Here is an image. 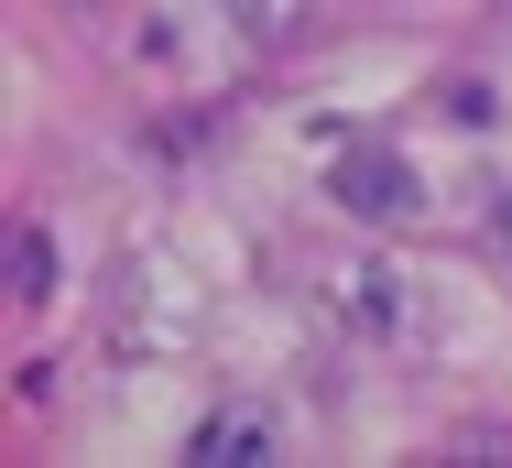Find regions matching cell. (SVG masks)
I'll list each match as a JSON object with an SVG mask.
<instances>
[{
    "label": "cell",
    "mask_w": 512,
    "mask_h": 468,
    "mask_svg": "<svg viewBox=\"0 0 512 468\" xmlns=\"http://www.w3.org/2000/svg\"><path fill=\"white\" fill-rule=\"evenodd\" d=\"M218 11H229L240 33H273V0H218Z\"/></svg>",
    "instance_id": "cell-5"
},
{
    "label": "cell",
    "mask_w": 512,
    "mask_h": 468,
    "mask_svg": "<svg viewBox=\"0 0 512 468\" xmlns=\"http://www.w3.org/2000/svg\"><path fill=\"white\" fill-rule=\"evenodd\" d=\"M502 240H512V207H502Z\"/></svg>",
    "instance_id": "cell-6"
},
{
    "label": "cell",
    "mask_w": 512,
    "mask_h": 468,
    "mask_svg": "<svg viewBox=\"0 0 512 468\" xmlns=\"http://www.w3.org/2000/svg\"><path fill=\"white\" fill-rule=\"evenodd\" d=\"M502 11H512V0H502Z\"/></svg>",
    "instance_id": "cell-7"
},
{
    "label": "cell",
    "mask_w": 512,
    "mask_h": 468,
    "mask_svg": "<svg viewBox=\"0 0 512 468\" xmlns=\"http://www.w3.org/2000/svg\"><path fill=\"white\" fill-rule=\"evenodd\" d=\"M338 316H349V327H360V338H404V273H382V262H349V273H338Z\"/></svg>",
    "instance_id": "cell-3"
},
{
    "label": "cell",
    "mask_w": 512,
    "mask_h": 468,
    "mask_svg": "<svg viewBox=\"0 0 512 468\" xmlns=\"http://www.w3.org/2000/svg\"><path fill=\"white\" fill-rule=\"evenodd\" d=\"M197 458L207 468H262V458H284V425H273L262 403H218L197 425Z\"/></svg>",
    "instance_id": "cell-2"
},
{
    "label": "cell",
    "mask_w": 512,
    "mask_h": 468,
    "mask_svg": "<svg viewBox=\"0 0 512 468\" xmlns=\"http://www.w3.org/2000/svg\"><path fill=\"white\" fill-rule=\"evenodd\" d=\"M327 196H338L349 218H371V229H404L414 207H425V186H414V164H404V153H382V142L338 153V175H327Z\"/></svg>",
    "instance_id": "cell-1"
},
{
    "label": "cell",
    "mask_w": 512,
    "mask_h": 468,
    "mask_svg": "<svg viewBox=\"0 0 512 468\" xmlns=\"http://www.w3.org/2000/svg\"><path fill=\"white\" fill-rule=\"evenodd\" d=\"M44 283H55V240H44V229H33V218H22V229H11V294H22V305H33V294H44Z\"/></svg>",
    "instance_id": "cell-4"
}]
</instances>
